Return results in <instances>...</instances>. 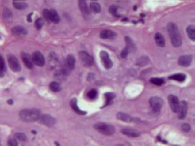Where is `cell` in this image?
<instances>
[{"instance_id": "cell-39", "label": "cell", "mask_w": 195, "mask_h": 146, "mask_svg": "<svg viewBox=\"0 0 195 146\" xmlns=\"http://www.w3.org/2000/svg\"><path fill=\"white\" fill-rule=\"evenodd\" d=\"M129 52V50L127 48H125L124 49L121 51V58H125L128 56Z\"/></svg>"}, {"instance_id": "cell-13", "label": "cell", "mask_w": 195, "mask_h": 146, "mask_svg": "<svg viewBox=\"0 0 195 146\" xmlns=\"http://www.w3.org/2000/svg\"><path fill=\"white\" fill-rule=\"evenodd\" d=\"M178 117L180 119H183L185 118L187 113V103L185 101H182L180 104L178 110Z\"/></svg>"}, {"instance_id": "cell-9", "label": "cell", "mask_w": 195, "mask_h": 146, "mask_svg": "<svg viewBox=\"0 0 195 146\" xmlns=\"http://www.w3.org/2000/svg\"><path fill=\"white\" fill-rule=\"evenodd\" d=\"M32 62L39 66H43L45 64V59L40 52H34L32 56Z\"/></svg>"}, {"instance_id": "cell-8", "label": "cell", "mask_w": 195, "mask_h": 146, "mask_svg": "<svg viewBox=\"0 0 195 146\" xmlns=\"http://www.w3.org/2000/svg\"><path fill=\"white\" fill-rule=\"evenodd\" d=\"M100 58L102 63V65L105 69H109L112 68V66H113V62L110 58L109 54L106 51H101Z\"/></svg>"}, {"instance_id": "cell-37", "label": "cell", "mask_w": 195, "mask_h": 146, "mask_svg": "<svg viewBox=\"0 0 195 146\" xmlns=\"http://www.w3.org/2000/svg\"><path fill=\"white\" fill-rule=\"evenodd\" d=\"M7 146H18V142L15 138H9L7 141Z\"/></svg>"}, {"instance_id": "cell-27", "label": "cell", "mask_w": 195, "mask_h": 146, "mask_svg": "<svg viewBox=\"0 0 195 146\" xmlns=\"http://www.w3.org/2000/svg\"><path fill=\"white\" fill-rule=\"evenodd\" d=\"M90 10L95 13H98L101 12V6L99 3L96 2H91L90 4Z\"/></svg>"}, {"instance_id": "cell-15", "label": "cell", "mask_w": 195, "mask_h": 146, "mask_svg": "<svg viewBox=\"0 0 195 146\" xmlns=\"http://www.w3.org/2000/svg\"><path fill=\"white\" fill-rule=\"evenodd\" d=\"M75 62H76V60L74 56L72 55H68L67 57L65 60V64L66 68H65V69L68 72L69 71L73 69L75 66Z\"/></svg>"}, {"instance_id": "cell-21", "label": "cell", "mask_w": 195, "mask_h": 146, "mask_svg": "<svg viewBox=\"0 0 195 146\" xmlns=\"http://www.w3.org/2000/svg\"><path fill=\"white\" fill-rule=\"evenodd\" d=\"M154 40L155 43L159 47H164L165 46V40L163 35L159 32H157L154 36Z\"/></svg>"}, {"instance_id": "cell-40", "label": "cell", "mask_w": 195, "mask_h": 146, "mask_svg": "<svg viewBox=\"0 0 195 146\" xmlns=\"http://www.w3.org/2000/svg\"><path fill=\"white\" fill-rule=\"evenodd\" d=\"M31 16H32V14H29L28 17V21L29 22H31L32 21V18H31Z\"/></svg>"}, {"instance_id": "cell-33", "label": "cell", "mask_w": 195, "mask_h": 146, "mask_svg": "<svg viewBox=\"0 0 195 146\" xmlns=\"http://www.w3.org/2000/svg\"><path fill=\"white\" fill-rule=\"evenodd\" d=\"M3 17L5 20L6 21H10L12 20V12L8 9H5L3 12Z\"/></svg>"}, {"instance_id": "cell-11", "label": "cell", "mask_w": 195, "mask_h": 146, "mask_svg": "<svg viewBox=\"0 0 195 146\" xmlns=\"http://www.w3.org/2000/svg\"><path fill=\"white\" fill-rule=\"evenodd\" d=\"M168 102L172 111L174 113H177L180 104L178 98L174 95H170L168 96Z\"/></svg>"}, {"instance_id": "cell-38", "label": "cell", "mask_w": 195, "mask_h": 146, "mask_svg": "<svg viewBox=\"0 0 195 146\" xmlns=\"http://www.w3.org/2000/svg\"><path fill=\"white\" fill-rule=\"evenodd\" d=\"M182 130L185 132H189L191 130V126L188 124H184L182 125Z\"/></svg>"}, {"instance_id": "cell-22", "label": "cell", "mask_w": 195, "mask_h": 146, "mask_svg": "<svg viewBox=\"0 0 195 146\" xmlns=\"http://www.w3.org/2000/svg\"><path fill=\"white\" fill-rule=\"evenodd\" d=\"M117 118L119 120L124 121L125 122H131L132 121V118L131 116L123 112H118L117 114Z\"/></svg>"}, {"instance_id": "cell-3", "label": "cell", "mask_w": 195, "mask_h": 146, "mask_svg": "<svg viewBox=\"0 0 195 146\" xmlns=\"http://www.w3.org/2000/svg\"><path fill=\"white\" fill-rule=\"evenodd\" d=\"M94 128L98 132L107 136L112 135L115 132V129L113 125L104 122H98L95 124Z\"/></svg>"}, {"instance_id": "cell-29", "label": "cell", "mask_w": 195, "mask_h": 146, "mask_svg": "<svg viewBox=\"0 0 195 146\" xmlns=\"http://www.w3.org/2000/svg\"><path fill=\"white\" fill-rule=\"evenodd\" d=\"M150 82L154 85L160 86L162 85L165 83V80L163 79L159 78V77H152L150 79Z\"/></svg>"}, {"instance_id": "cell-14", "label": "cell", "mask_w": 195, "mask_h": 146, "mask_svg": "<svg viewBox=\"0 0 195 146\" xmlns=\"http://www.w3.org/2000/svg\"><path fill=\"white\" fill-rule=\"evenodd\" d=\"M193 60V56L192 55H185L181 56L178 60V63L179 65L184 67L189 66L191 65Z\"/></svg>"}, {"instance_id": "cell-41", "label": "cell", "mask_w": 195, "mask_h": 146, "mask_svg": "<svg viewBox=\"0 0 195 146\" xmlns=\"http://www.w3.org/2000/svg\"><path fill=\"white\" fill-rule=\"evenodd\" d=\"M7 102H8V103H9V104H12V103H13V100H9Z\"/></svg>"}, {"instance_id": "cell-16", "label": "cell", "mask_w": 195, "mask_h": 146, "mask_svg": "<svg viewBox=\"0 0 195 146\" xmlns=\"http://www.w3.org/2000/svg\"><path fill=\"white\" fill-rule=\"evenodd\" d=\"M117 37V34L109 29H105L101 32L100 37L102 39H113Z\"/></svg>"}, {"instance_id": "cell-2", "label": "cell", "mask_w": 195, "mask_h": 146, "mask_svg": "<svg viewBox=\"0 0 195 146\" xmlns=\"http://www.w3.org/2000/svg\"><path fill=\"white\" fill-rule=\"evenodd\" d=\"M19 116L23 121L31 122L38 121L41 116V113L37 109H25L20 112Z\"/></svg>"}, {"instance_id": "cell-35", "label": "cell", "mask_w": 195, "mask_h": 146, "mask_svg": "<svg viewBox=\"0 0 195 146\" xmlns=\"http://www.w3.org/2000/svg\"><path fill=\"white\" fill-rule=\"evenodd\" d=\"M15 138L21 141H26L27 140L26 136L23 133H17L15 135Z\"/></svg>"}, {"instance_id": "cell-7", "label": "cell", "mask_w": 195, "mask_h": 146, "mask_svg": "<svg viewBox=\"0 0 195 146\" xmlns=\"http://www.w3.org/2000/svg\"><path fill=\"white\" fill-rule=\"evenodd\" d=\"M79 58L83 63V65L86 66H91L94 63V59L92 57L89 55L86 51H80L79 53Z\"/></svg>"}, {"instance_id": "cell-20", "label": "cell", "mask_w": 195, "mask_h": 146, "mask_svg": "<svg viewBox=\"0 0 195 146\" xmlns=\"http://www.w3.org/2000/svg\"><path fill=\"white\" fill-rule=\"evenodd\" d=\"M79 6L83 15L84 17H88L90 14V10L87 2L84 1H79Z\"/></svg>"}, {"instance_id": "cell-19", "label": "cell", "mask_w": 195, "mask_h": 146, "mask_svg": "<svg viewBox=\"0 0 195 146\" xmlns=\"http://www.w3.org/2000/svg\"><path fill=\"white\" fill-rule=\"evenodd\" d=\"M70 106L71 107V108L78 114L79 115H85L87 113L86 111H84L82 110H81L79 107L78 106V103H77V100L76 98H73L70 101Z\"/></svg>"}, {"instance_id": "cell-43", "label": "cell", "mask_w": 195, "mask_h": 146, "mask_svg": "<svg viewBox=\"0 0 195 146\" xmlns=\"http://www.w3.org/2000/svg\"><path fill=\"white\" fill-rule=\"evenodd\" d=\"M0 146H1V141H0Z\"/></svg>"}, {"instance_id": "cell-23", "label": "cell", "mask_w": 195, "mask_h": 146, "mask_svg": "<svg viewBox=\"0 0 195 146\" xmlns=\"http://www.w3.org/2000/svg\"><path fill=\"white\" fill-rule=\"evenodd\" d=\"M169 79L176 80V81L180 82H183L186 79V75L184 74H182V73L175 74H173V75H171V76H170Z\"/></svg>"}, {"instance_id": "cell-32", "label": "cell", "mask_w": 195, "mask_h": 146, "mask_svg": "<svg viewBox=\"0 0 195 146\" xmlns=\"http://www.w3.org/2000/svg\"><path fill=\"white\" fill-rule=\"evenodd\" d=\"M6 65L5 62L2 57V55L0 54V76H2L4 73L6 71Z\"/></svg>"}, {"instance_id": "cell-4", "label": "cell", "mask_w": 195, "mask_h": 146, "mask_svg": "<svg viewBox=\"0 0 195 146\" xmlns=\"http://www.w3.org/2000/svg\"><path fill=\"white\" fill-rule=\"evenodd\" d=\"M43 15L44 18L48 21H51L54 24H57L60 22V18L56 10L54 9H45L43 11Z\"/></svg>"}, {"instance_id": "cell-26", "label": "cell", "mask_w": 195, "mask_h": 146, "mask_svg": "<svg viewBox=\"0 0 195 146\" xmlns=\"http://www.w3.org/2000/svg\"><path fill=\"white\" fill-rule=\"evenodd\" d=\"M13 6L15 9L18 10H24L28 7V4L24 2L13 1Z\"/></svg>"}, {"instance_id": "cell-6", "label": "cell", "mask_w": 195, "mask_h": 146, "mask_svg": "<svg viewBox=\"0 0 195 146\" xmlns=\"http://www.w3.org/2000/svg\"><path fill=\"white\" fill-rule=\"evenodd\" d=\"M7 60L9 68L13 72H19L21 71V67L20 62L15 55L11 54L9 55L7 57Z\"/></svg>"}, {"instance_id": "cell-12", "label": "cell", "mask_w": 195, "mask_h": 146, "mask_svg": "<svg viewBox=\"0 0 195 146\" xmlns=\"http://www.w3.org/2000/svg\"><path fill=\"white\" fill-rule=\"evenodd\" d=\"M21 57L25 66L29 69H32L34 67V63L32 62V57L26 52H21Z\"/></svg>"}, {"instance_id": "cell-31", "label": "cell", "mask_w": 195, "mask_h": 146, "mask_svg": "<svg viewBox=\"0 0 195 146\" xmlns=\"http://www.w3.org/2000/svg\"><path fill=\"white\" fill-rule=\"evenodd\" d=\"M118 7L117 6L112 5V6H110L109 10L110 13L112 15H113V16H115L116 17H120V15H119V14L118 13Z\"/></svg>"}, {"instance_id": "cell-25", "label": "cell", "mask_w": 195, "mask_h": 146, "mask_svg": "<svg viewBox=\"0 0 195 146\" xmlns=\"http://www.w3.org/2000/svg\"><path fill=\"white\" fill-rule=\"evenodd\" d=\"M115 94L113 93H111V92H109V93H106L104 94V97L105 98V103L104 106H107L109 105H110L112 100L115 99Z\"/></svg>"}, {"instance_id": "cell-10", "label": "cell", "mask_w": 195, "mask_h": 146, "mask_svg": "<svg viewBox=\"0 0 195 146\" xmlns=\"http://www.w3.org/2000/svg\"><path fill=\"white\" fill-rule=\"evenodd\" d=\"M39 121H40V122L48 127H52L55 124V119L52 116L49 114L41 115Z\"/></svg>"}, {"instance_id": "cell-1", "label": "cell", "mask_w": 195, "mask_h": 146, "mask_svg": "<svg viewBox=\"0 0 195 146\" xmlns=\"http://www.w3.org/2000/svg\"><path fill=\"white\" fill-rule=\"evenodd\" d=\"M167 29L173 47L176 48L181 47L182 45V38L177 25L172 22L169 23L167 26Z\"/></svg>"}, {"instance_id": "cell-24", "label": "cell", "mask_w": 195, "mask_h": 146, "mask_svg": "<svg viewBox=\"0 0 195 146\" xmlns=\"http://www.w3.org/2000/svg\"><path fill=\"white\" fill-rule=\"evenodd\" d=\"M187 33L189 37L194 42L195 40V28L193 25H190L187 28Z\"/></svg>"}, {"instance_id": "cell-18", "label": "cell", "mask_w": 195, "mask_h": 146, "mask_svg": "<svg viewBox=\"0 0 195 146\" xmlns=\"http://www.w3.org/2000/svg\"><path fill=\"white\" fill-rule=\"evenodd\" d=\"M12 32L14 35L17 36H26L28 34L27 30L24 27L20 26H15L14 28H13L12 29Z\"/></svg>"}, {"instance_id": "cell-42", "label": "cell", "mask_w": 195, "mask_h": 146, "mask_svg": "<svg viewBox=\"0 0 195 146\" xmlns=\"http://www.w3.org/2000/svg\"><path fill=\"white\" fill-rule=\"evenodd\" d=\"M115 146H125L124 145H123V144H117V145H116Z\"/></svg>"}, {"instance_id": "cell-5", "label": "cell", "mask_w": 195, "mask_h": 146, "mask_svg": "<svg viewBox=\"0 0 195 146\" xmlns=\"http://www.w3.org/2000/svg\"><path fill=\"white\" fill-rule=\"evenodd\" d=\"M149 104L153 112L159 113L163 105V100L159 97H151L149 99Z\"/></svg>"}, {"instance_id": "cell-34", "label": "cell", "mask_w": 195, "mask_h": 146, "mask_svg": "<svg viewBox=\"0 0 195 146\" xmlns=\"http://www.w3.org/2000/svg\"><path fill=\"white\" fill-rule=\"evenodd\" d=\"M44 24V21L42 18H38L35 22V27L37 30H40Z\"/></svg>"}, {"instance_id": "cell-17", "label": "cell", "mask_w": 195, "mask_h": 146, "mask_svg": "<svg viewBox=\"0 0 195 146\" xmlns=\"http://www.w3.org/2000/svg\"><path fill=\"white\" fill-rule=\"evenodd\" d=\"M121 133L123 135L129 137L135 138V137H138L140 136V132L138 130H135L134 129H129V128L123 129L121 130Z\"/></svg>"}, {"instance_id": "cell-28", "label": "cell", "mask_w": 195, "mask_h": 146, "mask_svg": "<svg viewBox=\"0 0 195 146\" xmlns=\"http://www.w3.org/2000/svg\"><path fill=\"white\" fill-rule=\"evenodd\" d=\"M49 88L50 90L53 92H59L60 91L61 88H60V85L59 83L56 82H52L50 84H49Z\"/></svg>"}, {"instance_id": "cell-36", "label": "cell", "mask_w": 195, "mask_h": 146, "mask_svg": "<svg viewBox=\"0 0 195 146\" xmlns=\"http://www.w3.org/2000/svg\"><path fill=\"white\" fill-rule=\"evenodd\" d=\"M97 91L95 89H92L87 93V96L90 99H94L97 96Z\"/></svg>"}, {"instance_id": "cell-30", "label": "cell", "mask_w": 195, "mask_h": 146, "mask_svg": "<svg viewBox=\"0 0 195 146\" xmlns=\"http://www.w3.org/2000/svg\"><path fill=\"white\" fill-rule=\"evenodd\" d=\"M149 61V59L147 57L143 56L137 60V61L136 62V65L140 66H145V65H147Z\"/></svg>"}]
</instances>
